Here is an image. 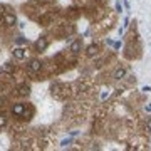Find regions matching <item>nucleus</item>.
<instances>
[{
	"label": "nucleus",
	"mask_w": 151,
	"mask_h": 151,
	"mask_svg": "<svg viewBox=\"0 0 151 151\" xmlns=\"http://www.w3.org/2000/svg\"><path fill=\"white\" fill-rule=\"evenodd\" d=\"M17 44H27V39H24V37H19V39H17Z\"/></svg>",
	"instance_id": "obj_11"
},
{
	"label": "nucleus",
	"mask_w": 151,
	"mask_h": 151,
	"mask_svg": "<svg viewBox=\"0 0 151 151\" xmlns=\"http://www.w3.org/2000/svg\"><path fill=\"white\" fill-rule=\"evenodd\" d=\"M126 72H128V70L124 69V67H121V69H118L116 72H114V79H123L124 76H126Z\"/></svg>",
	"instance_id": "obj_9"
},
{
	"label": "nucleus",
	"mask_w": 151,
	"mask_h": 151,
	"mask_svg": "<svg viewBox=\"0 0 151 151\" xmlns=\"http://www.w3.org/2000/svg\"><path fill=\"white\" fill-rule=\"evenodd\" d=\"M7 124V118H5V114H0V128H4Z\"/></svg>",
	"instance_id": "obj_10"
},
{
	"label": "nucleus",
	"mask_w": 151,
	"mask_h": 151,
	"mask_svg": "<svg viewBox=\"0 0 151 151\" xmlns=\"http://www.w3.org/2000/svg\"><path fill=\"white\" fill-rule=\"evenodd\" d=\"M4 22H5L7 25H14L17 22V19H15L14 14H5V15H4Z\"/></svg>",
	"instance_id": "obj_5"
},
{
	"label": "nucleus",
	"mask_w": 151,
	"mask_h": 151,
	"mask_svg": "<svg viewBox=\"0 0 151 151\" xmlns=\"http://www.w3.org/2000/svg\"><path fill=\"white\" fill-rule=\"evenodd\" d=\"M146 129L151 133V118H150V121H148V124H146Z\"/></svg>",
	"instance_id": "obj_12"
},
{
	"label": "nucleus",
	"mask_w": 151,
	"mask_h": 151,
	"mask_svg": "<svg viewBox=\"0 0 151 151\" xmlns=\"http://www.w3.org/2000/svg\"><path fill=\"white\" fill-rule=\"evenodd\" d=\"M12 55L15 57V59H24L25 55H27V50L24 47H15L14 50H12Z\"/></svg>",
	"instance_id": "obj_2"
},
{
	"label": "nucleus",
	"mask_w": 151,
	"mask_h": 151,
	"mask_svg": "<svg viewBox=\"0 0 151 151\" xmlns=\"http://www.w3.org/2000/svg\"><path fill=\"white\" fill-rule=\"evenodd\" d=\"M97 52H99V47H97L96 44H92V45H89V47H87V50H86V54L89 55V57H92V55H96Z\"/></svg>",
	"instance_id": "obj_7"
},
{
	"label": "nucleus",
	"mask_w": 151,
	"mask_h": 151,
	"mask_svg": "<svg viewBox=\"0 0 151 151\" xmlns=\"http://www.w3.org/2000/svg\"><path fill=\"white\" fill-rule=\"evenodd\" d=\"M12 113L15 114V116H24L27 111H25V106H24V104H15V106L12 108Z\"/></svg>",
	"instance_id": "obj_4"
},
{
	"label": "nucleus",
	"mask_w": 151,
	"mask_h": 151,
	"mask_svg": "<svg viewBox=\"0 0 151 151\" xmlns=\"http://www.w3.org/2000/svg\"><path fill=\"white\" fill-rule=\"evenodd\" d=\"M81 47H82V40L81 39H77V40H74V42L70 44V50H72V52H79V50H81Z\"/></svg>",
	"instance_id": "obj_6"
},
{
	"label": "nucleus",
	"mask_w": 151,
	"mask_h": 151,
	"mask_svg": "<svg viewBox=\"0 0 151 151\" xmlns=\"http://www.w3.org/2000/svg\"><path fill=\"white\" fill-rule=\"evenodd\" d=\"M29 92H30V87H29L27 84H22V86L19 87V94H20V96H27Z\"/></svg>",
	"instance_id": "obj_8"
},
{
	"label": "nucleus",
	"mask_w": 151,
	"mask_h": 151,
	"mask_svg": "<svg viewBox=\"0 0 151 151\" xmlns=\"http://www.w3.org/2000/svg\"><path fill=\"white\" fill-rule=\"evenodd\" d=\"M40 69H42V62H40V60L32 59L29 62V70H30V72H39Z\"/></svg>",
	"instance_id": "obj_1"
},
{
	"label": "nucleus",
	"mask_w": 151,
	"mask_h": 151,
	"mask_svg": "<svg viewBox=\"0 0 151 151\" xmlns=\"http://www.w3.org/2000/svg\"><path fill=\"white\" fill-rule=\"evenodd\" d=\"M47 45H49V42H47V39H45V37L37 39V42H35V49H37L39 52L45 50V49H47Z\"/></svg>",
	"instance_id": "obj_3"
}]
</instances>
